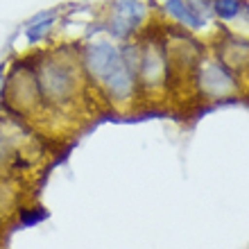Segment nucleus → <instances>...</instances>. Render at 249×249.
<instances>
[{"label":"nucleus","mask_w":249,"mask_h":249,"mask_svg":"<svg viewBox=\"0 0 249 249\" xmlns=\"http://www.w3.org/2000/svg\"><path fill=\"white\" fill-rule=\"evenodd\" d=\"M34 77L41 98V120L75 118L84 107L86 86L82 64L68 53H46L34 61Z\"/></svg>","instance_id":"nucleus-1"},{"label":"nucleus","mask_w":249,"mask_h":249,"mask_svg":"<svg viewBox=\"0 0 249 249\" xmlns=\"http://www.w3.org/2000/svg\"><path fill=\"white\" fill-rule=\"evenodd\" d=\"M2 100L9 111L23 116L30 123L41 120V98L36 89L32 64H16L9 72L7 82L2 84Z\"/></svg>","instance_id":"nucleus-2"},{"label":"nucleus","mask_w":249,"mask_h":249,"mask_svg":"<svg viewBox=\"0 0 249 249\" xmlns=\"http://www.w3.org/2000/svg\"><path fill=\"white\" fill-rule=\"evenodd\" d=\"M172 82V64L168 54V43L157 39H147V43L138 46V66H136V84L138 91L154 95L165 91Z\"/></svg>","instance_id":"nucleus-3"},{"label":"nucleus","mask_w":249,"mask_h":249,"mask_svg":"<svg viewBox=\"0 0 249 249\" xmlns=\"http://www.w3.org/2000/svg\"><path fill=\"white\" fill-rule=\"evenodd\" d=\"M145 18H147V7L141 0H116L107 20V30L118 39H127L143 25Z\"/></svg>","instance_id":"nucleus-4"},{"label":"nucleus","mask_w":249,"mask_h":249,"mask_svg":"<svg viewBox=\"0 0 249 249\" xmlns=\"http://www.w3.org/2000/svg\"><path fill=\"white\" fill-rule=\"evenodd\" d=\"M197 86H199V93L209 100L229 98V95H233V93L238 91L233 72H231V68H227L222 61H213V64L199 66Z\"/></svg>","instance_id":"nucleus-5"},{"label":"nucleus","mask_w":249,"mask_h":249,"mask_svg":"<svg viewBox=\"0 0 249 249\" xmlns=\"http://www.w3.org/2000/svg\"><path fill=\"white\" fill-rule=\"evenodd\" d=\"M222 64L227 68H245L249 66V41L231 36L222 43Z\"/></svg>","instance_id":"nucleus-6"},{"label":"nucleus","mask_w":249,"mask_h":249,"mask_svg":"<svg viewBox=\"0 0 249 249\" xmlns=\"http://www.w3.org/2000/svg\"><path fill=\"white\" fill-rule=\"evenodd\" d=\"M163 7H165V12L168 14H172L175 18H179L184 25L193 27V30H197V27L202 25V20L193 14V9H190V5L186 2V0H165Z\"/></svg>","instance_id":"nucleus-7"},{"label":"nucleus","mask_w":249,"mask_h":249,"mask_svg":"<svg viewBox=\"0 0 249 249\" xmlns=\"http://www.w3.org/2000/svg\"><path fill=\"white\" fill-rule=\"evenodd\" d=\"M32 23H34V25L30 27V30H25V36H27V41L34 46V43H36V41H39L41 36L48 32V27L54 23V16H53V14H41V16H34Z\"/></svg>","instance_id":"nucleus-8"},{"label":"nucleus","mask_w":249,"mask_h":249,"mask_svg":"<svg viewBox=\"0 0 249 249\" xmlns=\"http://www.w3.org/2000/svg\"><path fill=\"white\" fill-rule=\"evenodd\" d=\"M243 9V0H215L213 2V12L220 16L222 20H231L236 18Z\"/></svg>","instance_id":"nucleus-9"},{"label":"nucleus","mask_w":249,"mask_h":249,"mask_svg":"<svg viewBox=\"0 0 249 249\" xmlns=\"http://www.w3.org/2000/svg\"><path fill=\"white\" fill-rule=\"evenodd\" d=\"M5 243H7V238H5V227H2V222H0V249H5Z\"/></svg>","instance_id":"nucleus-10"},{"label":"nucleus","mask_w":249,"mask_h":249,"mask_svg":"<svg viewBox=\"0 0 249 249\" xmlns=\"http://www.w3.org/2000/svg\"><path fill=\"white\" fill-rule=\"evenodd\" d=\"M2 72H5V66L0 64V79H2ZM0 84H2V82H0Z\"/></svg>","instance_id":"nucleus-11"}]
</instances>
